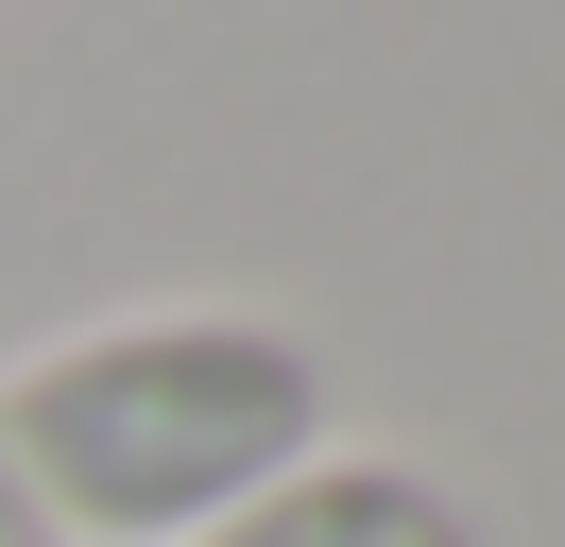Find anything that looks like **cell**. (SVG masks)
I'll list each match as a JSON object with an SVG mask.
<instances>
[{
	"instance_id": "6da1fadb",
	"label": "cell",
	"mask_w": 565,
	"mask_h": 547,
	"mask_svg": "<svg viewBox=\"0 0 565 547\" xmlns=\"http://www.w3.org/2000/svg\"><path fill=\"white\" fill-rule=\"evenodd\" d=\"M0 444L70 547H189L257 479L343 444V376L275 308H120L0 376Z\"/></svg>"
},
{
	"instance_id": "7a4b0ae2",
	"label": "cell",
	"mask_w": 565,
	"mask_h": 547,
	"mask_svg": "<svg viewBox=\"0 0 565 547\" xmlns=\"http://www.w3.org/2000/svg\"><path fill=\"white\" fill-rule=\"evenodd\" d=\"M189 547H497V530L412 444H309L291 479H257V496L223 513V530H189Z\"/></svg>"
},
{
	"instance_id": "3957f363",
	"label": "cell",
	"mask_w": 565,
	"mask_h": 547,
	"mask_svg": "<svg viewBox=\"0 0 565 547\" xmlns=\"http://www.w3.org/2000/svg\"><path fill=\"white\" fill-rule=\"evenodd\" d=\"M0 547H70V530H52V496L18 479V444H0Z\"/></svg>"
}]
</instances>
